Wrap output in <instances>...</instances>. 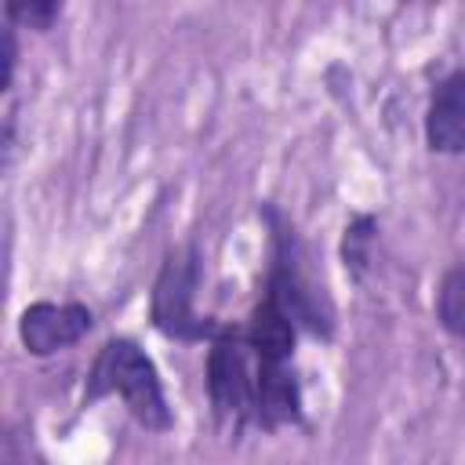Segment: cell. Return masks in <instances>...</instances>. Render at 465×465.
I'll return each mask as SVG.
<instances>
[{"instance_id": "obj_2", "label": "cell", "mask_w": 465, "mask_h": 465, "mask_svg": "<svg viewBox=\"0 0 465 465\" xmlns=\"http://www.w3.org/2000/svg\"><path fill=\"white\" fill-rule=\"evenodd\" d=\"M105 396H120L124 407L134 414V421L153 432H163L174 425L160 374H156L153 360L138 349V341H131V338H109L102 345V352L94 356L84 400L94 403Z\"/></svg>"}, {"instance_id": "obj_4", "label": "cell", "mask_w": 465, "mask_h": 465, "mask_svg": "<svg viewBox=\"0 0 465 465\" xmlns=\"http://www.w3.org/2000/svg\"><path fill=\"white\" fill-rule=\"evenodd\" d=\"M200 287V254L196 247L171 251L156 283H153V323L178 341H214L225 327L193 309Z\"/></svg>"}, {"instance_id": "obj_10", "label": "cell", "mask_w": 465, "mask_h": 465, "mask_svg": "<svg viewBox=\"0 0 465 465\" xmlns=\"http://www.w3.org/2000/svg\"><path fill=\"white\" fill-rule=\"evenodd\" d=\"M371 243H374V218L360 214L356 222H349L345 240H341V262L352 276H363V269L371 262Z\"/></svg>"}, {"instance_id": "obj_8", "label": "cell", "mask_w": 465, "mask_h": 465, "mask_svg": "<svg viewBox=\"0 0 465 465\" xmlns=\"http://www.w3.org/2000/svg\"><path fill=\"white\" fill-rule=\"evenodd\" d=\"M243 334L254 345V352L265 356V360H291L294 356V334H298V327H294V320L269 294H262V302L251 309V320H247Z\"/></svg>"}, {"instance_id": "obj_7", "label": "cell", "mask_w": 465, "mask_h": 465, "mask_svg": "<svg viewBox=\"0 0 465 465\" xmlns=\"http://www.w3.org/2000/svg\"><path fill=\"white\" fill-rule=\"evenodd\" d=\"M425 138L429 149L461 156L465 153V69L440 80L425 113Z\"/></svg>"}, {"instance_id": "obj_11", "label": "cell", "mask_w": 465, "mask_h": 465, "mask_svg": "<svg viewBox=\"0 0 465 465\" xmlns=\"http://www.w3.org/2000/svg\"><path fill=\"white\" fill-rule=\"evenodd\" d=\"M7 22H25L29 29H47L58 18V4L51 0H33V4H7L4 7Z\"/></svg>"}, {"instance_id": "obj_9", "label": "cell", "mask_w": 465, "mask_h": 465, "mask_svg": "<svg viewBox=\"0 0 465 465\" xmlns=\"http://www.w3.org/2000/svg\"><path fill=\"white\" fill-rule=\"evenodd\" d=\"M436 316H440L443 331H450L454 338L465 341V262H458L454 269L443 272L440 291H436Z\"/></svg>"}, {"instance_id": "obj_3", "label": "cell", "mask_w": 465, "mask_h": 465, "mask_svg": "<svg viewBox=\"0 0 465 465\" xmlns=\"http://www.w3.org/2000/svg\"><path fill=\"white\" fill-rule=\"evenodd\" d=\"M258 352L247 341L243 331L225 327L207 352V396L214 407V418L229 432H243L254 425V403H258Z\"/></svg>"}, {"instance_id": "obj_1", "label": "cell", "mask_w": 465, "mask_h": 465, "mask_svg": "<svg viewBox=\"0 0 465 465\" xmlns=\"http://www.w3.org/2000/svg\"><path fill=\"white\" fill-rule=\"evenodd\" d=\"M265 222L272 229V262H269L265 294L294 320V327H302L316 338H331L334 312L323 294V283L316 280V272L309 265V251H305L302 236L272 207H265Z\"/></svg>"}, {"instance_id": "obj_6", "label": "cell", "mask_w": 465, "mask_h": 465, "mask_svg": "<svg viewBox=\"0 0 465 465\" xmlns=\"http://www.w3.org/2000/svg\"><path fill=\"white\" fill-rule=\"evenodd\" d=\"M258 360H262V367H258L254 425L265 432H276L302 418V385H298L291 360H265V356H258Z\"/></svg>"}, {"instance_id": "obj_5", "label": "cell", "mask_w": 465, "mask_h": 465, "mask_svg": "<svg viewBox=\"0 0 465 465\" xmlns=\"http://www.w3.org/2000/svg\"><path fill=\"white\" fill-rule=\"evenodd\" d=\"M94 316L80 302H33L18 320V338L25 352L51 356L58 349L76 345L91 331Z\"/></svg>"}]
</instances>
